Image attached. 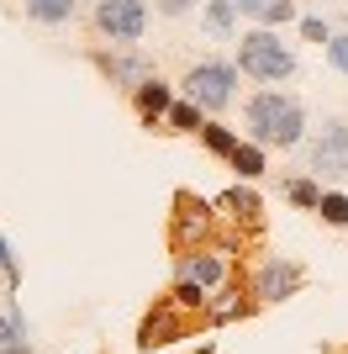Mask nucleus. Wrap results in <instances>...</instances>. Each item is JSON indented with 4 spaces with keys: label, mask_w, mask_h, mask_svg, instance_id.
Instances as JSON below:
<instances>
[{
    "label": "nucleus",
    "mask_w": 348,
    "mask_h": 354,
    "mask_svg": "<svg viewBox=\"0 0 348 354\" xmlns=\"http://www.w3.org/2000/svg\"><path fill=\"white\" fill-rule=\"evenodd\" d=\"M243 122H248V138L264 148H296L306 138V111L285 90H259L243 106Z\"/></svg>",
    "instance_id": "f257e3e1"
},
{
    "label": "nucleus",
    "mask_w": 348,
    "mask_h": 354,
    "mask_svg": "<svg viewBox=\"0 0 348 354\" xmlns=\"http://www.w3.org/2000/svg\"><path fill=\"white\" fill-rule=\"evenodd\" d=\"M238 69L264 80V85H280V80L296 74V53L285 48V37L275 27H253L238 37Z\"/></svg>",
    "instance_id": "f03ea898"
},
{
    "label": "nucleus",
    "mask_w": 348,
    "mask_h": 354,
    "mask_svg": "<svg viewBox=\"0 0 348 354\" xmlns=\"http://www.w3.org/2000/svg\"><path fill=\"white\" fill-rule=\"evenodd\" d=\"M185 90H190V101H201L206 111H222V106H232V95H238V69L222 64V59H201L185 74Z\"/></svg>",
    "instance_id": "7ed1b4c3"
},
{
    "label": "nucleus",
    "mask_w": 348,
    "mask_h": 354,
    "mask_svg": "<svg viewBox=\"0 0 348 354\" xmlns=\"http://www.w3.org/2000/svg\"><path fill=\"white\" fill-rule=\"evenodd\" d=\"M95 27H101L116 48H132L148 32V0H101V6H95Z\"/></svg>",
    "instance_id": "20e7f679"
},
{
    "label": "nucleus",
    "mask_w": 348,
    "mask_h": 354,
    "mask_svg": "<svg viewBox=\"0 0 348 354\" xmlns=\"http://www.w3.org/2000/svg\"><path fill=\"white\" fill-rule=\"evenodd\" d=\"M311 169L317 175H348V122L322 127V138L311 143Z\"/></svg>",
    "instance_id": "39448f33"
},
{
    "label": "nucleus",
    "mask_w": 348,
    "mask_h": 354,
    "mask_svg": "<svg viewBox=\"0 0 348 354\" xmlns=\"http://www.w3.org/2000/svg\"><path fill=\"white\" fill-rule=\"evenodd\" d=\"M301 291V265L296 259H269L259 270V281H253V296L259 301H285V296Z\"/></svg>",
    "instance_id": "423d86ee"
},
{
    "label": "nucleus",
    "mask_w": 348,
    "mask_h": 354,
    "mask_svg": "<svg viewBox=\"0 0 348 354\" xmlns=\"http://www.w3.org/2000/svg\"><path fill=\"white\" fill-rule=\"evenodd\" d=\"M132 101H137V111H143V122L153 127L159 117H169V106H174V95H169V85L164 80H143V85L132 90Z\"/></svg>",
    "instance_id": "0eeeda50"
},
{
    "label": "nucleus",
    "mask_w": 348,
    "mask_h": 354,
    "mask_svg": "<svg viewBox=\"0 0 348 354\" xmlns=\"http://www.w3.org/2000/svg\"><path fill=\"white\" fill-rule=\"evenodd\" d=\"M222 275H227V259H222V254H185V259H180V281L217 286Z\"/></svg>",
    "instance_id": "6e6552de"
},
{
    "label": "nucleus",
    "mask_w": 348,
    "mask_h": 354,
    "mask_svg": "<svg viewBox=\"0 0 348 354\" xmlns=\"http://www.w3.org/2000/svg\"><path fill=\"white\" fill-rule=\"evenodd\" d=\"M74 6H79V0H27V16L43 21V27H64L74 16Z\"/></svg>",
    "instance_id": "1a4fd4ad"
},
{
    "label": "nucleus",
    "mask_w": 348,
    "mask_h": 354,
    "mask_svg": "<svg viewBox=\"0 0 348 354\" xmlns=\"http://www.w3.org/2000/svg\"><path fill=\"white\" fill-rule=\"evenodd\" d=\"M206 32L211 37H232L238 32V6L232 0H206Z\"/></svg>",
    "instance_id": "9d476101"
},
{
    "label": "nucleus",
    "mask_w": 348,
    "mask_h": 354,
    "mask_svg": "<svg viewBox=\"0 0 348 354\" xmlns=\"http://www.w3.org/2000/svg\"><path fill=\"white\" fill-rule=\"evenodd\" d=\"M164 122H169L174 133H201V127H206V106L201 101H174Z\"/></svg>",
    "instance_id": "9b49d317"
},
{
    "label": "nucleus",
    "mask_w": 348,
    "mask_h": 354,
    "mask_svg": "<svg viewBox=\"0 0 348 354\" xmlns=\"http://www.w3.org/2000/svg\"><path fill=\"white\" fill-rule=\"evenodd\" d=\"M227 164H232L243 180H259V175H264V143H238Z\"/></svg>",
    "instance_id": "f8f14e48"
},
{
    "label": "nucleus",
    "mask_w": 348,
    "mask_h": 354,
    "mask_svg": "<svg viewBox=\"0 0 348 354\" xmlns=\"http://www.w3.org/2000/svg\"><path fill=\"white\" fill-rule=\"evenodd\" d=\"M106 64V74H111V80H127L132 90L143 85V80H153V69H148L143 59H101Z\"/></svg>",
    "instance_id": "ddd939ff"
},
{
    "label": "nucleus",
    "mask_w": 348,
    "mask_h": 354,
    "mask_svg": "<svg viewBox=\"0 0 348 354\" xmlns=\"http://www.w3.org/2000/svg\"><path fill=\"white\" fill-rule=\"evenodd\" d=\"M201 138H206V148H211V153H222V159H232V148H238V133H232V127H222V122H206Z\"/></svg>",
    "instance_id": "4468645a"
},
{
    "label": "nucleus",
    "mask_w": 348,
    "mask_h": 354,
    "mask_svg": "<svg viewBox=\"0 0 348 354\" xmlns=\"http://www.w3.org/2000/svg\"><path fill=\"white\" fill-rule=\"evenodd\" d=\"M285 196L296 201V207H306V212H317V207H322V185H317V180H290Z\"/></svg>",
    "instance_id": "2eb2a0df"
},
{
    "label": "nucleus",
    "mask_w": 348,
    "mask_h": 354,
    "mask_svg": "<svg viewBox=\"0 0 348 354\" xmlns=\"http://www.w3.org/2000/svg\"><path fill=\"white\" fill-rule=\"evenodd\" d=\"M322 222H333V227H348V196L343 191H322Z\"/></svg>",
    "instance_id": "dca6fc26"
},
{
    "label": "nucleus",
    "mask_w": 348,
    "mask_h": 354,
    "mask_svg": "<svg viewBox=\"0 0 348 354\" xmlns=\"http://www.w3.org/2000/svg\"><path fill=\"white\" fill-rule=\"evenodd\" d=\"M259 21H264V27H285V21H296V0H269Z\"/></svg>",
    "instance_id": "f3484780"
},
{
    "label": "nucleus",
    "mask_w": 348,
    "mask_h": 354,
    "mask_svg": "<svg viewBox=\"0 0 348 354\" xmlns=\"http://www.w3.org/2000/svg\"><path fill=\"white\" fill-rule=\"evenodd\" d=\"M27 339V333H21V312H0V349H6V344H21Z\"/></svg>",
    "instance_id": "a211bd4d"
},
{
    "label": "nucleus",
    "mask_w": 348,
    "mask_h": 354,
    "mask_svg": "<svg viewBox=\"0 0 348 354\" xmlns=\"http://www.w3.org/2000/svg\"><path fill=\"white\" fill-rule=\"evenodd\" d=\"M327 64H333L338 74H348V37H343V32H333V37H327Z\"/></svg>",
    "instance_id": "6ab92c4d"
},
{
    "label": "nucleus",
    "mask_w": 348,
    "mask_h": 354,
    "mask_svg": "<svg viewBox=\"0 0 348 354\" xmlns=\"http://www.w3.org/2000/svg\"><path fill=\"white\" fill-rule=\"evenodd\" d=\"M0 275H6V281H21V270H16V254H11V243H6V238H0Z\"/></svg>",
    "instance_id": "aec40b11"
},
{
    "label": "nucleus",
    "mask_w": 348,
    "mask_h": 354,
    "mask_svg": "<svg viewBox=\"0 0 348 354\" xmlns=\"http://www.w3.org/2000/svg\"><path fill=\"white\" fill-rule=\"evenodd\" d=\"M301 32H306V37H311V43H327V37H333L322 16H306V21H301Z\"/></svg>",
    "instance_id": "412c9836"
},
{
    "label": "nucleus",
    "mask_w": 348,
    "mask_h": 354,
    "mask_svg": "<svg viewBox=\"0 0 348 354\" xmlns=\"http://www.w3.org/2000/svg\"><path fill=\"white\" fill-rule=\"evenodd\" d=\"M232 207H238V217H259V201L248 191H232Z\"/></svg>",
    "instance_id": "4be33fe9"
},
{
    "label": "nucleus",
    "mask_w": 348,
    "mask_h": 354,
    "mask_svg": "<svg viewBox=\"0 0 348 354\" xmlns=\"http://www.w3.org/2000/svg\"><path fill=\"white\" fill-rule=\"evenodd\" d=\"M232 6H238V16H264L269 0H232Z\"/></svg>",
    "instance_id": "5701e85b"
},
{
    "label": "nucleus",
    "mask_w": 348,
    "mask_h": 354,
    "mask_svg": "<svg viewBox=\"0 0 348 354\" xmlns=\"http://www.w3.org/2000/svg\"><path fill=\"white\" fill-rule=\"evenodd\" d=\"M190 6H195V0H159V11H164V16H185Z\"/></svg>",
    "instance_id": "b1692460"
},
{
    "label": "nucleus",
    "mask_w": 348,
    "mask_h": 354,
    "mask_svg": "<svg viewBox=\"0 0 348 354\" xmlns=\"http://www.w3.org/2000/svg\"><path fill=\"white\" fill-rule=\"evenodd\" d=\"M0 354H32V349H27V339H21V344H6Z\"/></svg>",
    "instance_id": "393cba45"
}]
</instances>
